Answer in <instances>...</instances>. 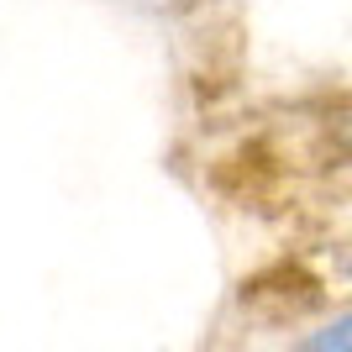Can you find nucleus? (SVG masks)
Listing matches in <instances>:
<instances>
[{
  "instance_id": "nucleus-2",
  "label": "nucleus",
  "mask_w": 352,
  "mask_h": 352,
  "mask_svg": "<svg viewBox=\"0 0 352 352\" xmlns=\"http://www.w3.org/2000/svg\"><path fill=\"white\" fill-rule=\"evenodd\" d=\"M342 132H347V142H352V116H347V126H342Z\"/></svg>"
},
{
  "instance_id": "nucleus-1",
  "label": "nucleus",
  "mask_w": 352,
  "mask_h": 352,
  "mask_svg": "<svg viewBox=\"0 0 352 352\" xmlns=\"http://www.w3.org/2000/svg\"><path fill=\"white\" fill-rule=\"evenodd\" d=\"M305 347H316V352H352V316H337L331 326L310 331Z\"/></svg>"
}]
</instances>
